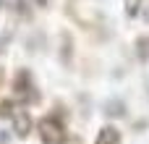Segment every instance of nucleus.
Returning a JSON list of instances; mask_svg holds the SVG:
<instances>
[{
	"mask_svg": "<svg viewBox=\"0 0 149 144\" xmlns=\"http://www.w3.org/2000/svg\"><path fill=\"white\" fill-rule=\"evenodd\" d=\"M105 115L107 118H123L126 115V105L120 100H107L105 102Z\"/></svg>",
	"mask_w": 149,
	"mask_h": 144,
	"instance_id": "obj_5",
	"label": "nucleus"
},
{
	"mask_svg": "<svg viewBox=\"0 0 149 144\" xmlns=\"http://www.w3.org/2000/svg\"><path fill=\"white\" fill-rule=\"evenodd\" d=\"M10 142V131H3L0 129V144H8Z\"/></svg>",
	"mask_w": 149,
	"mask_h": 144,
	"instance_id": "obj_8",
	"label": "nucleus"
},
{
	"mask_svg": "<svg viewBox=\"0 0 149 144\" xmlns=\"http://www.w3.org/2000/svg\"><path fill=\"white\" fill-rule=\"evenodd\" d=\"M10 121H13V129H16L18 136H29V131H31V118H29L24 110H16V115H13Z\"/></svg>",
	"mask_w": 149,
	"mask_h": 144,
	"instance_id": "obj_3",
	"label": "nucleus"
},
{
	"mask_svg": "<svg viewBox=\"0 0 149 144\" xmlns=\"http://www.w3.org/2000/svg\"><path fill=\"white\" fill-rule=\"evenodd\" d=\"M13 89H16L18 100H24V102H29V100L37 97V92H34V81H31V73H29V71H18V73H16Z\"/></svg>",
	"mask_w": 149,
	"mask_h": 144,
	"instance_id": "obj_2",
	"label": "nucleus"
},
{
	"mask_svg": "<svg viewBox=\"0 0 149 144\" xmlns=\"http://www.w3.org/2000/svg\"><path fill=\"white\" fill-rule=\"evenodd\" d=\"M136 52H139L141 60H149V37H141V39L136 42Z\"/></svg>",
	"mask_w": 149,
	"mask_h": 144,
	"instance_id": "obj_7",
	"label": "nucleus"
},
{
	"mask_svg": "<svg viewBox=\"0 0 149 144\" xmlns=\"http://www.w3.org/2000/svg\"><path fill=\"white\" fill-rule=\"evenodd\" d=\"M39 136L45 144H65V129H63L60 118H52V115L42 118L39 121Z\"/></svg>",
	"mask_w": 149,
	"mask_h": 144,
	"instance_id": "obj_1",
	"label": "nucleus"
},
{
	"mask_svg": "<svg viewBox=\"0 0 149 144\" xmlns=\"http://www.w3.org/2000/svg\"><path fill=\"white\" fill-rule=\"evenodd\" d=\"M94 144H120V131L113 126H105V129H100Z\"/></svg>",
	"mask_w": 149,
	"mask_h": 144,
	"instance_id": "obj_4",
	"label": "nucleus"
},
{
	"mask_svg": "<svg viewBox=\"0 0 149 144\" xmlns=\"http://www.w3.org/2000/svg\"><path fill=\"white\" fill-rule=\"evenodd\" d=\"M47 3H50V0H37V5H39V8H47Z\"/></svg>",
	"mask_w": 149,
	"mask_h": 144,
	"instance_id": "obj_9",
	"label": "nucleus"
},
{
	"mask_svg": "<svg viewBox=\"0 0 149 144\" xmlns=\"http://www.w3.org/2000/svg\"><path fill=\"white\" fill-rule=\"evenodd\" d=\"M16 115V105L10 100H3L0 102V118H13Z\"/></svg>",
	"mask_w": 149,
	"mask_h": 144,
	"instance_id": "obj_6",
	"label": "nucleus"
},
{
	"mask_svg": "<svg viewBox=\"0 0 149 144\" xmlns=\"http://www.w3.org/2000/svg\"><path fill=\"white\" fill-rule=\"evenodd\" d=\"M0 3H3V0H0Z\"/></svg>",
	"mask_w": 149,
	"mask_h": 144,
	"instance_id": "obj_10",
	"label": "nucleus"
}]
</instances>
